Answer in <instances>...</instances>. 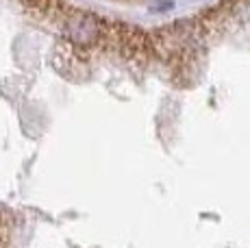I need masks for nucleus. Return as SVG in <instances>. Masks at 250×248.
<instances>
[{"instance_id":"1","label":"nucleus","mask_w":250,"mask_h":248,"mask_svg":"<svg viewBox=\"0 0 250 248\" xmlns=\"http://www.w3.org/2000/svg\"><path fill=\"white\" fill-rule=\"evenodd\" d=\"M68 33L76 44H94L100 37V22L87 13H76L68 20Z\"/></svg>"}]
</instances>
